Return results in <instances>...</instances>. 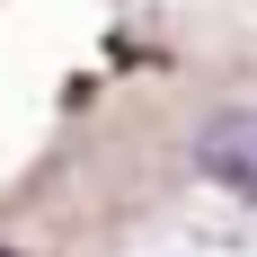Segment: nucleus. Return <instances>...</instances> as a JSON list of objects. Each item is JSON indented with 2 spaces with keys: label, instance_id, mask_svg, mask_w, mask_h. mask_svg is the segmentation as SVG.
Listing matches in <instances>:
<instances>
[{
  "label": "nucleus",
  "instance_id": "2",
  "mask_svg": "<svg viewBox=\"0 0 257 257\" xmlns=\"http://www.w3.org/2000/svg\"><path fill=\"white\" fill-rule=\"evenodd\" d=\"M0 257H9V248H0Z\"/></svg>",
  "mask_w": 257,
  "mask_h": 257
},
{
  "label": "nucleus",
  "instance_id": "1",
  "mask_svg": "<svg viewBox=\"0 0 257 257\" xmlns=\"http://www.w3.org/2000/svg\"><path fill=\"white\" fill-rule=\"evenodd\" d=\"M195 169H204L213 186H231V195L257 204V106H222V115L195 133Z\"/></svg>",
  "mask_w": 257,
  "mask_h": 257
}]
</instances>
